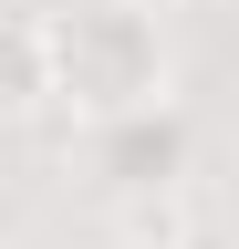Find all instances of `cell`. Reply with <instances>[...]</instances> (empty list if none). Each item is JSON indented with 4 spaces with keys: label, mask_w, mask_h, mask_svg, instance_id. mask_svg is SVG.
<instances>
[{
    "label": "cell",
    "mask_w": 239,
    "mask_h": 249,
    "mask_svg": "<svg viewBox=\"0 0 239 249\" xmlns=\"http://www.w3.org/2000/svg\"><path fill=\"white\" fill-rule=\"evenodd\" d=\"M52 52V104L73 124H114L146 104H177V42L156 0H83V11H42Z\"/></svg>",
    "instance_id": "obj_1"
},
{
    "label": "cell",
    "mask_w": 239,
    "mask_h": 249,
    "mask_svg": "<svg viewBox=\"0 0 239 249\" xmlns=\"http://www.w3.org/2000/svg\"><path fill=\"white\" fill-rule=\"evenodd\" d=\"M83 156H94V187H104V197H135V208H166L177 187H198L187 104H146V114L83 124Z\"/></svg>",
    "instance_id": "obj_2"
},
{
    "label": "cell",
    "mask_w": 239,
    "mask_h": 249,
    "mask_svg": "<svg viewBox=\"0 0 239 249\" xmlns=\"http://www.w3.org/2000/svg\"><path fill=\"white\" fill-rule=\"evenodd\" d=\"M52 114V52H42V11H0V124Z\"/></svg>",
    "instance_id": "obj_3"
},
{
    "label": "cell",
    "mask_w": 239,
    "mask_h": 249,
    "mask_svg": "<svg viewBox=\"0 0 239 249\" xmlns=\"http://www.w3.org/2000/svg\"><path fill=\"white\" fill-rule=\"evenodd\" d=\"M146 229H156V249H229V229H219V208H208L198 187H177L166 208H146Z\"/></svg>",
    "instance_id": "obj_4"
}]
</instances>
